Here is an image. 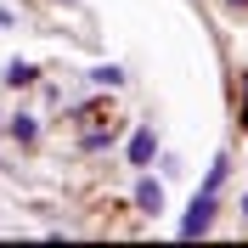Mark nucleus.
I'll use <instances>...</instances> for the list:
<instances>
[{"label": "nucleus", "mask_w": 248, "mask_h": 248, "mask_svg": "<svg viewBox=\"0 0 248 248\" xmlns=\"http://www.w3.org/2000/svg\"><path fill=\"white\" fill-rule=\"evenodd\" d=\"M113 141H119V124H113V113H108V124H91V130L79 136V147H85V153H108Z\"/></svg>", "instance_id": "nucleus-6"}, {"label": "nucleus", "mask_w": 248, "mask_h": 248, "mask_svg": "<svg viewBox=\"0 0 248 248\" xmlns=\"http://www.w3.org/2000/svg\"><path fill=\"white\" fill-rule=\"evenodd\" d=\"M215 209H220V192L198 186V198H192V209L181 215V237H186V243H192V237H209V226H215Z\"/></svg>", "instance_id": "nucleus-1"}, {"label": "nucleus", "mask_w": 248, "mask_h": 248, "mask_svg": "<svg viewBox=\"0 0 248 248\" xmlns=\"http://www.w3.org/2000/svg\"><path fill=\"white\" fill-rule=\"evenodd\" d=\"M34 79H40V68H34V62H23V57H12L6 68H0V85H12V91H29Z\"/></svg>", "instance_id": "nucleus-5"}, {"label": "nucleus", "mask_w": 248, "mask_h": 248, "mask_svg": "<svg viewBox=\"0 0 248 248\" xmlns=\"http://www.w3.org/2000/svg\"><path fill=\"white\" fill-rule=\"evenodd\" d=\"M124 158H130V170H147V164L158 158V130H153V124H136V136H130V153H124Z\"/></svg>", "instance_id": "nucleus-2"}, {"label": "nucleus", "mask_w": 248, "mask_h": 248, "mask_svg": "<svg viewBox=\"0 0 248 248\" xmlns=\"http://www.w3.org/2000/svg\"><path fill=\"white\" fill-rule=\"evenodd\" d=\"M226 175H232V158L220 153L215 164H209V175H203V186H209V192H220V186H226Z\"/></svg>", "instance_id": "nucleus-8"}, {"label": "nucleus", "mask_w": 248, "mask_h": 248, "mask_svg": "<svg viewBox=\"0 0 248 248\" xmlns=\"http://www.w3.org/2000/svg\"><path fill=\"white\" fill-rule=\"evenodd\" d=\"M0 136H12L17 147H34L40 141V113H12V119L0 124Z\"/></svg>", "instance_id": "nucleus-4"}, {"label": "nucleus", "mask_w": 248, "mask_h": 248, "mask_svg": "<svg viewBox=\"0 0 248 248\" xmlns=\"http://www.w3.org/2000/svg\"><path fill=\"white\" fill-rule=\"evenodd\" d=\"M243 215H248V192H243Z\"/></svg>", "instance_id": "nucleus-11"}, {"label": "nucleus", "mask_w": 248, "mask_h": 248, "mask_svg": "<svg viewBox=\"0 0 248 248\" xmlns=\"http://www.w3.org/2000/svg\"><path fill=\"white\" fill-rule=\"evenodd\" d=\"M0 29H17V17H12V12H6V6H0Z\"/></svg>", "instance_id": "nucleus-9"}, {"label": "nucleus", "mask_w": 248, "mask_h": 248, "mask_svg": "<svg viewBox=\"0 0 248 248\" xmlns=\"http://www.w3.org/2000/svg\"><path fill=\"white\" fill-rule=\"evenodd\" d=\"M136 215H147V220H158V215H164V186H158L147 170L136 175Z\"/></svg>", "instance_id": "nucleus-3"}, {"label": "nucleus", "mask_w": 248, "mask_h": 248, "mask_svg": "<svg viewBox=\"0 0 248 248\" xmlns=\"http://www.w3.org/2000/svg\"><path fill=\"white\" fill-rule=\"evenodd\" d=\"M220 6H226V12H248V0H220Z\"/></svg>", "instance_id": "nucleus-10"}, {"label": "nucleus", "mask_w": 248, "mask_h": 248, "mask_svg": "<svg viewBox=\"0 0 248 248\" xmlns=\"http://www.w3.org/2000/svg\"><path fill=\"white\" fill-rule=\"evenodd\" d=\"M91 85H102V91H119V85H124V68H119V62H96V68H91Z\"/></svg>", "instance_id": "nucleus-7"}]
</instances>
